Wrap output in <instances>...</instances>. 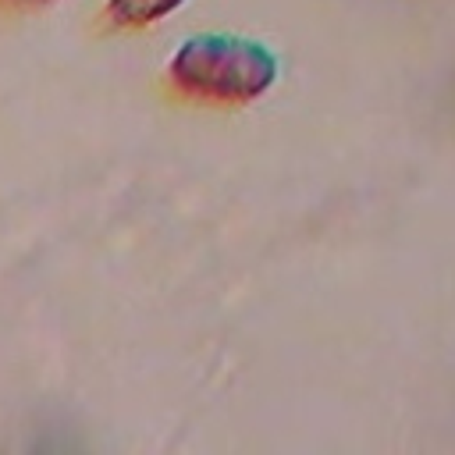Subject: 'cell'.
I'll list each match as a JSON object with an SVG mask.
<instances>
[{"label": "cell", "instance_id": "7a4b0ae2", "mask_svg": "<svg viewBox=\"0 0 455 455\" xmlns=\"http://www.w3.org/2000/svg\"><path fill=\"white\" fill-rule=\"evenodd\" d=\"M185 0H110L107 4V18L121 28H146L160 18H167L171 11H178Z\"/></svg>", "mask_w": 455, "mask_h": 455}, {"label": "cell", "instance_id": "6da1fadb", "mask_svg": "<svg viewBox=\"0 0 455 455\" xmlns=\"http://www.w3.org/2000/svg\"><path fill=\"white\" fill-rule=\"evenodd\" d=\"M274 78V50L242 36H192L171 57V82L181 92L213 103H249L263 96Z\"/></svg>", "mask_w": 455, "mask_h": 455}, {"label": "cell", "instance_id": "3957f363", "mask_svg": "<svg viewBox=\"0 0 455 455\" xmlns=\"http://www.w3.org/2000/svg\"><path fill=\"white\" fill-rule=\"evenodd\" d=\"M14 4H50V0H14Z\"/></svg>", "mask_w": 455, "mask_h": 455}]
</instances>
